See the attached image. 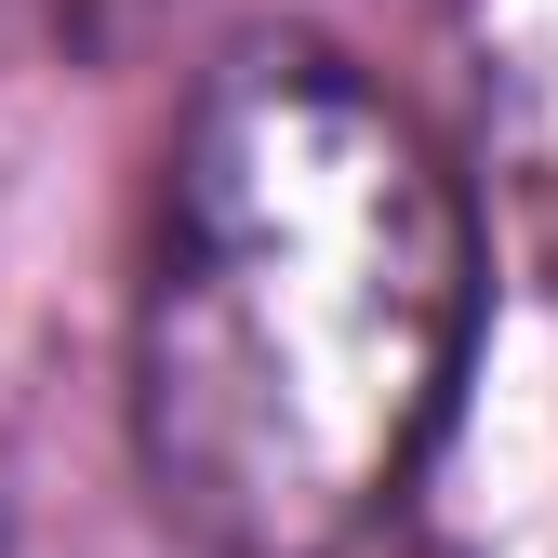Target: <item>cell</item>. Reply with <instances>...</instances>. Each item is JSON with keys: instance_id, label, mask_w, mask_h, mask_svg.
<instances>
[{"instance_id": "obj_1", "label": "cell", "mask_w": 558, "mask_h": 558, "mask_svg": "<svg viewBox=\"0 0 558 558\" xmlns=\"http://www.w3.org/2000/svg\"><path fill=\"white\" fill-rule=\"evenodd\" d=\"M465 373V214L386 94L253 53L199 94L147 279V478L227 558H332L426 465Z\"/></svg>"}]
</instances>
